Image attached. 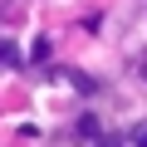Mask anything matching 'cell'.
<instances>
[{"instance_id": "cell-2", "label": "cell", "mask_w": 147, "mask_h": 147, "mask_svg": "<svg viewBox=\"0 0 147 147\" xmlns=\"http://www.w3.org/2000/svg\"><path fill=\"white\" fill-rule=\"evenodd\" d=\"M10 64H15V44H10V39H0V69H10Z\"/></svg>"}, {"instance_id": "cell-1", "label": "cell", "mask_w": 147, "mask_h": 147, "mask_svg": "<svg viewBox=\"0 0 147 147\" xmlns=\"http://www.w3.org/2000/svg\"><path fill=\"white\" fill-rule=\"evenodd\" d=\"M30 59L44 64V59H49V39H34V44H30Z\"/></svg>"}]
</instances>
